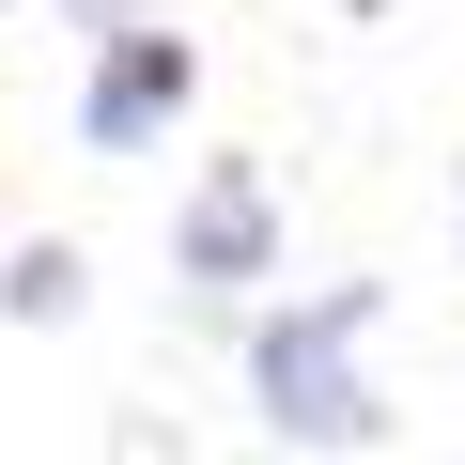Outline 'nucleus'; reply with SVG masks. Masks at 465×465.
<instances>
[{
    "label": "nucleus",
    "instance_id": "nucleus-4",
    "mask_svg": "<svg viewBox=\"0 0 465 465\" xmlns=\"http://www.w3.org/2000/svg\"><path fill=\"white\" fill-rule=\"evenodd\" d=\"M0 311H16V326H63L78 311V249H16V264H0Z\"/></svg>",
    "mask_w": 465,
    "mask_h": 465
},
{
    "label": "nucleus",
    "instance_id": "nucleus-5",
    "mask_svg": "<svg viewBox=\"0 0 465 465\" xmlns=\"http://www.w3.org/2000/svg\"><path fill=\"white\" fill-rule=\"evenodd\" d=\"M78 16H140V0H78Z\"/></svg>",
    "mask_w": 465,
    "mask_h": 465
},
{
    "label": "nucleus",
    "instance_id": "nucleus-1",
    "mask_svg": "<svg viewBox=\"0 0 465 465\" xmlns=\"http://www.w3.org/2000/svg\"><path fill=\"white\" fill-rule=\"evenodd\" d=\"M357 326H372V280H326V295H295V311L249 326V388H264L280 450H372L388 434V403L357 388Z\"/></svg>",
    "mask_w": 465,
    "mask_h": 465
},
{
    "label": "nucleus",
    "instance_id": "nucleus-3",
    "mask_svg": "<svg viewBox=\"0 0 465 465\" xmlns=\"http://www.w3.org/2000/svg\"><path fill=\"white\" fill-rule=\"evenodd\" d=\"M171 280L186 295H249V280H280V202H264V171L249 155H217L202 186H186V217H171Z\"/></svg>",
    "mask_w": 465,
    "mask_h": 465
},
{
    "label": "nucleus",
    "instance_id": "nucleus-2",
    "mask_svg": "<svg viewBox=\"0 0 465 465\" xmlns=\"http://www.w3.org/2000/svg\"><path fill=\"white\" fill-rule=\"evenodd\" d=\"M186 94H202V47H186V32L109 16L94 94H78V140H94V155H140V140H171V124H186Z\"/></svg>",
    "mask_w": 465,
    "mask_h": 465
}]
</instances>
